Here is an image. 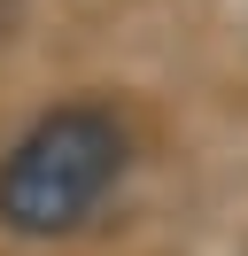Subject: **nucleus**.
<instances>
[{"label":"nucleus","instance_id":"f257e3e1","mask_svg":"<svg viewBox=\"0 0 248 256\" xmlns=\"http://www.w3.org/2000/svg\"><path fill=\"white\" fill-rule=\"evenodd\" d=\"M132 163V132L101 101L39 109L0 156V233L16 240H70L101 218Z\"/></svg>","mask_w":248,"mask_h":256}]
</instances>
